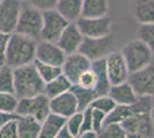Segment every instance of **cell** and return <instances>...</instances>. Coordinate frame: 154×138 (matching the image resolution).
<instances>
[{"instance_id": "1", "label": "cell", "mask_w": 154, "mask_h": 138, "mask_svg": "<svg viewBox=\"0 0 154 138\" xmlns=\"http://www.w3.org/2000/svg\"><path fill=\"white\" fill-rule=\"evenodd\" d=\"M37 41L19 32H12L8 39L5 63L12 68L32 63L36 59Z\"/></svg>"}, {"instance_id": "2", "label": "cell", "mask_w": 154, "mask_h": 138, "mask_svg": "<svg viewBox=\"0 0 154 138\" xmlns=\"http://www.w3.org/2000/svg\"><path fill=\"white\" fill-rule=\"evenodd\" d=\"M45 82L32 63L14 68V93L17 98L33 97L44 93Z\"/></svg>"}, {"instance_id": "3", "label": "cell", "mask_w": 154, "mask_h": 138, "mask_svg": "<svg viewBox=\"0 0 154 138\" xmlns=\"http://www.w3.org/2000/svg\"><path fill=\"white\" fill-rule=\"evenodd\" d=\"M123 58L128 65L129 72H135L153 62V54L151 48L138 38L125 43L121 50Z\"/></svg>"}, {"instance_id": "4", "label": "cell", "mask_w": 154, "mask_h": 138, "mask_svg": "<svg viewBox=\"0 0 154 138\" xmlns=\"http://www.w3.org/2000/svg\"><path fill=\"white\" fill-rule=\"evenodd\" d=\"M42 28H43V12L32 6L22 7L17 24L15 28V32L39 40Z\"/></svg>"}, {"instance_id": "5", "label": "cell", "mask_w": 154, "mask_h": 138, "mask_svg": "<svg viewBox=\"0 0 154 138\" xmlns=\"http://www.w3.org/2000/svg\"><path fill=\"white\" fill-rule=\"evenodd\" d=\"M121 125L127 132L128 138H154L153 113L131 114Z\"/></svg>"}, {"instance_id": "6", "label": "cell", "mask_w": 154, "mask_h": 138, "mask_svg": "<svg viewBox=\"0 0 154 138\" xmlns=\"http://www.w3.org/2000/svg\"><path fill=\"white\" fill-rule=\"evenodd\" d=\"M115 48V39L112 35L98 38L84 37L82 44L78 48V52L85 55L91 61L106 58Z\"/></svg>"}, {"instance_id": "7", "label": "cell", "mask_w": 154, "mask_h": 138, "mask_svg": "<svg viewBox=\"0 0 154 138\" xmlns=\"http://www.w3.org/2000/svg\"><path fill=\"white\" fill-rule=\"evenodd\" d=\"M51 112L50 109V98L45 93H40L33 97L20 98L16 106V115H31L40 122Z\"/></svg>"}, {"instance_id": "8", "label": "cell", "mask_w": 154, "mask_h": 138, "mask_svg": "<svg viewBox=\"0 0 154 138\" xmlns=\"http://www.w3.org/2000/svg\"><path fill=\"white\" fill-rule=\"evenodd\" d=\"M69 24V21L64 19L58 11L48 9L43 12V28L40 32V39L57 41L64 28Z\"/></svg>"}, {"instance_id": "9", "label": "cell", "mask_w": 154, "mask_h": 138, "mask_svg": "<svg viewBox=\"0 0 154 138\" xmlns=\"http://www.w3.org/2000/svg\"><path fill=\"white\" fill-rule=\"evenodd\" d=\"M76 24L84 37L98 38L110 35L113 21L108 15L101 17H79Z\"/></svg>"}, {"instance_id": "10", "label": "cell", "mask_w": 154, "mask_h": 138, "mask_svg": "<svg viewBox=\"0 0 154 138\" xmlns=\"http://www.w3.org/2000/svg\"><path fill=\"white\" fill-rule=\"evenodd\" d=\"M106 70L112 85L128 81L130 72L121 51H113L106 57Z\"/></svg>"}, {"instance_id": "11", "label": "cell", "mask_w": 154, "mask_h": 138, "mask_svg": "<svg viewBox=\"0 0 154 138\" xmlns=\"http://www.w3.org/2000/svg\"><path fill=\"white\" fill-rule=\"evenodd\" d=\"M21 11H22L21 0L0 1V32L12 33L15 31Z\"/></svg>"}, {"instance_id": "12", "label": "cell", "mask_w": 154, "mask_h": 138, "mask_svg": "<svg viewBox=\"0 0 154 138\" xmlns=\"http://www.w3.org/2000/svg\"><path fill=\"white\" fill-rule=\"evenodd\" d=\"M66 53L57 44V41L39 39L36 47V59L40 62L53 65V66H62L66 59Z\"/></svg>"}, {"instance_id": "13", "label": "cell", "mask_w": 154, "mask_h": 138, "mask_svg": "<svg viewBox=\"0 0 154 138\" xmlns=\"http://www.w3.org/2000/svg\"><path fill=\"white\" fill-rule=\"evenodd\" d=\"M128 82L137 94H148L154 98V65L143 68L135 72H130Z\"/></svg>"}, {"instance_id": "14", "label": "cell", "mask_w": 154, "mask_h": 138, "mask_svg": "<svg viewBox=\"0 0 154 138\" xmlns=\"http://www.w3.org/2000/svg\"><path fill=\"white\" fill-rule=\"evenodd\" d=\"M92 61L88 59L82 53L74 52L71 54H67L66 59L62 65V72L70 79L72 84H76L77 79L83 74L85 70L90 69Z\"/></svg>"}, {"instance_id": "15", "label": "cell", "mask_w": 154, "mask_h": 138, "mask_svg": "<svg viewBox=\"0 0 154 138\" xmlns=\"http://www.w3.org/2000/svg\"><path fill=\"white\" fill-rule=\"evenodd\" d=\"M50 109L63 118H69L78 111V103L74 92L69 90L50 99Z\"/></svg>"}, {"instance_id": "16", "label": "cell", "mask_w": 154, "mask_h": 138, "mask_svg": "<svg viewBox=\"0 0 154 138\" xmlns=\"http://www.w3.org/2000/svg\"><path fill=\"white\" fill-rule=\"evenodd\" d=\"M83 38L84 36L79 31L76 22H69V24L64 28V30L58 38L57 44L63 50L66 54H71L78 51Z\"/></svg>"}, {"instance_id": "17", "label": "cell", "mask_w": 154, "mask_h": 138, "mask_svg": "<svg viewBox=\"0 0 154 138\" xmlns=\"http://www.w3.org/2000/svg\"><path fill=\"white\" fill-rule=\"evenodd\" d=\"M67 118L58 115L55 113L50 112L47 114L43 121H42V127H40V138H57L60 130L63 128L66 124Z\"/></svg>"}, {"instance_id": "18", "label": "cell", "mask_w": 154, "mask_h": 138, "mask_svg": "<svg viewBox=\"0 0 154 138\" xmlns=\"http://www.w3.org/2000/svg\"><path fill=\"white\" fill-rule=\"evenodd\" d=\"M131 13L138 23H153L154 0H132Z\"/></svg>"}, {"instance_id": "19", "label": "cell", "mask_w": 154, "mask_h": 138, "mask_svg": "<svg viewBox=\"0 0 154 138\" xmlns=\"http://www.w3.org/2000/svg\"><path fill=\"white\" fill-rule=\"evenodd\" d=\"M108 94L119 105H131L138 96L128 81L116 85H112Z\"/></svg>"}, {"instance_id": "20", "label": "cell", "mask_w": 154, "mask_h": 138, "mask_svg": "<svg viewBox=\"0 0 154 138\" xmlns=\"http://www.w3.org/2000/svg\"><path fill=\"white\" fill-rule=\"evenodd\" d=\"M42 122L31 115H17L19 138H38Z\"/></svg>"}, {"instance_id": "21", "label": "cell", "mask_w": 154, "mask_h": 138, "mask_svg": "<svg viewBox=\"0 0 154 138\" xmlns=\"http://www.w3.org/2000/svg\"><path fill=\"white\" fill-rule=\"evenodd\" d=\"M83 0H58L55 9L69 22H76L82 14Z\"/></svg>"}, {"instance_id": "22", "label": "cell", "mask_w": 154, "mask_h": 138, "mask_svg": "<svg viewBox=\"0 0 154 138\" xmlns=\"http://www.w3.org/2000/svg\"><path fill=\"white\" fill-rule=\"evenodd\" d=\"M109 11L108 0H83L81 17H101Z\"/></svg>"}, {"instance_id": "23", "label": "cell", "mask_w": 154, "mask_h": 138, "mask_svg": "<svg viewBox=\"0 0 154 138\" xmlns=\"http://www.w3.org/2000/svg\"><path fill=\"white\" fill-rule=\"evenodd\" d=\"M71 86H72V83L70 82V79L62 72L61 75H59L58 77H55L54 79L45 83L44 93L51 99L53 97H57L59 94L63 93V92L69 91Z\"/></svg>"}, {"instance_id": "24", "label": "cell", "mask_w": 154, "mask_h": 138, "mask_svg": "<svg viewBox=\"0 0 154 138\" xmlns=\"http://www.w3.org/2000/svg\"><path fill=\"white\" fill-rule=\"evenodd\" d=\"M130 109L132 114H146L153 113L154 111V98L148 94H138L136 100L131 104Z\"/></svg>"}, {"instance_id": "25", "label": "cell", "mask_w": 154, "mask_h": 138, "mask_svg": "<svg viewBox=\"0 0 154 138\" xmlns=\"http://www.w3.org/2000/svg\"><path fill=\"white\" fill-rule=\"evenodd\" d=\"M33 65L36 67L39 76L42 77V79L45 83L50 82L52 79H54L55 77H58L59 75L62 74V67L60 66H53V65L44 63V62H40L38 60H35L33 61Z\"/></svg>"}, {"instance_id": "26", "label": "cell", "mask_w": 154, "mask_h": 138, "mask_svg": "<svg viewBox=\"0 0 154 138\" xmlns=\"http://www.w3.org/2000/svg\"><path fill=\"white\" fill-rule=\"evenodd\" d=\"M70 90L76 96L77 103H78V111H84L86 107H89L91 101L97 97L96 93L92 90L84 89L77 84H72Z\"/></svg>"}, {"instance_id": "27", "label": "cell", "mask_w": 154, "mask_h": 138, "mask_svg": "<svg viewBox=\"0 0 154 138\" xmlns=\"http://www.w3.org/2000/svg\"><path fill=\"white\" fill-rule=\"evenodd\" d=\"M131 109L129 105H119L116 104L115 107L108 113L106 114V118H105V124L107 123H122L125 118H128L131 115Z\"/></svg>"}, {"instance_id": "28", "label": "cell", "mask_w": 154, "mask_h": 138, "mask_svg": "<svg viewBox=\"0 0 154 138\" xmlns=\"http://www.w3.org/2000/svg\"><path fill=\"white\" fill-rule=\"evenodd\" d=\"M0 92L14 93V68L6 63L0 66Z\"/></svg>"}, {"instance_id": "29", "label": "cell", "mask_w": 154, "mask_h": 138, "mask_svg": "<svg viewBox=\"0 0 154 138\" xmlns=\"http://www.w3.org/2000/svg\"><path fill=\"white\" fill-rule=\"evenodd\" d=\"M137 38L151 48L154 53V22L153 23H139L137 28Z\"/></svg>"}, {"instance_id": "30", "label": "cell", "mask_w": 154, "mask_h": 138, "mask_svg": "<svg viewBox=\"0 0 154 138\" xmlns=\"http://www.w3.org/2000/svg\"><path fill=\"white\" fill-rule=\"evenodd\" d=\"M19 98L13 92H0V112L15 114Z\"/></svg>"}, {"instance_id": "31", "label": "cell", "mask_w": 154, "mask_h": 138, "mask_svg": "<svg viewBox=\"0 0 154 138\" xmlns=\"http://www.w3.org/2000/svg\"><path fill=\"white\" fill-rule=\"evenodd\" d=\"M98 137L103 138H128L127 132L120 123H107L103 124Z\"/></svg>"}, {"instance_id": "32", "label": "cell", "mask_w": 154, "mask_h": 138, "mask_svg": "<svg viewBox=\"0 0 154 138\" xmlns=\"http://www.w3.org/2000/svg\"><path fill=\"white\" fill-rule=\"evenodd\" d=\"M116 103L112 99L109 94H103V96H98L93 99L90 103L89 107L91 108H96L103 112L105 114H108L114 107H115Z\"/></svg>"}, {"instance_id": "33", "label": "cell", "mask_w": 154, "mask_h": 138, "mask_svg": "<svg viewBox=\"0 0 154 138\" xmlns=\"http://www.w3.org/2000/svg\"><path fill=\"white\" fill-rule=\"evenodd\" d=\"M77 85L82 86L84 89H89L96 93V87L98 84V76H97L96 72L90 68L79 76V78L77 79ZM97 96V94H96Z\"/></svg>"}, {"instance_id": "34", "label": "cell", "mask_w": 154, "mask_h": 138, "mask_svg": "<svg viewBox=\"0 0 154 138\" xmlns=\"http://www.w3.org/2000/svg\"><path fill=\"white\" fill-rule=\"evenodd\" d=\"M82 122H83V112L82 111H77L69 118H67L66 125L69 129L72 138H76L79 136L81 129H82Z\"/></svg>"}, {"instance_id": "35", "label": "cell", "mask_w": 154, "mask_h": 138, "mask_svg": "<svg viewBox=\"0 0 154 138\" xmlns=\"http://www.w3.org/2000/svg\"><path fill=\"white\" fill-rule=\"evenodd\" d=\"M0 138H19L17 115L7 120L0 128Z\"/></svg>"}, {"instance_id": "36", "label": "cell", "mask_w": 154, "mask_h": 138, "mask_svg": "<svg viewBox=\"0 0 154 138\" xmlns=\"http://www.w3.org/2000/svg\"><path fill=\"white\" fill-rule=\"evenodd\" d=\"M91 109H92V128L97 133H99V131L105 124L106 114L96 108H91Z\"/></svg>"}, {"instance_id": "37", "label": "cell", "mask_w": 154, "mask_h": 138, "mask_svg": "<svg viewBox=\"0 0 154 138\" xmlns=\"http://www.w3.org/2000/svg\"><path fill=\"white\" fill-rule=\"evenodd\" d=\"M29 2L32 7L44 12V11H48V9H54L58 0H29Z\"/></svg>"}, {"instance_id": "38", "label": "cell", "mask_w": 154, "mask_h": 138, "mask_svg": "<svg viewBox=\"0 0 154 138\" xmlns=\"http://www.w3.org/2000/svg\"><path fill=\"white\" fill-rule=\"evenodd\" d=\"M9 35L11 33L0 32V66H2L5 63V60H6V51Z\"/></svg>"}, {"instance_id": "39", "label": "cell", "mask_w": 154, "mask_h": 138, "mask_svg": "<svg viewBox=\"0 0 154 138\" xmlns=\"http://www.w3.org/2000/svg\"><path fill=\"white\" fill-rule=\"evenodd\" d=\"M57 138H72L70 131H69V129L67 128V125H66V124H64L63 128L60 130V132L58 133Z\"/></svg>"}, {"instance_id": "40", "label": "cell", "mask_w": 154, "mask_h": 138, "mask_svg": "<svg viewBox=\"0 0 154 138\" xmlns=\"http://www.w3.org/2000/svg\"><path fill=\"white\" fill-rule=\"evenodd\" d=\"M15 115H16V114H6V113L0 112V128H1V125L4 124L7 120H9V118L15 116Z\"/></svg>"}, {"instance_id": "41", "label": "cell", "mask_w": 154, "mask_h": 138, "mask_svg": "<svg viewBox=\"0 0 154 138\" xmlns=\"http://www.w3.org/2000/svg\"><path fill=\"white\" fill-rule=\"evenodd\" d=\"M96 137H98V133L96 131H93V130L85 131L79 135V138H96Z\"/></svg>"}, {"instance_id": "42", "label": "cell", "mask_w": 154, "mask_h": 138, "mask_svg": "<svg viewBox=\"0 0 154 138\" xmlns=\"http://www.w3.org/2000/svg\"><path fill=\"white\" fill-rule=\"evenodd\" d=\"M21 1H26V0H21Z\"/></svg>"}, {"instance_id": "43", "label": "cell", "mask_w": 154, "mask_h": 138, "mask_svg": "<svg viewBox=\"0 0 154 138\" xmlns=\"http://www.w3.org/2000/svg\"><path fill=\"white\" fill-rule=\"evenodd\" d=\"M0 1H1V0H0Z\"/></svg>"}]
</instances>
